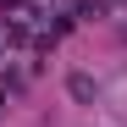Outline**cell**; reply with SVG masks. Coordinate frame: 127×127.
Returning <instances> with one entry per match:
<instances>
[{"instance_id": "1", "label": "cell", "mask_w": 127, "mask_h": 127, "mask_svg": "<svg viewBox=\"0 0 127 127\" xmlns=\"http://www.w3.org/2000/svg\"><path fill=\"white\" fill-rule=\"evenodd\" d=\"M72 94H77V99H94L99 89H94V83H89V77H83V72H77V77H72Z\"/></svg>"}]
</instances>
